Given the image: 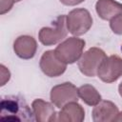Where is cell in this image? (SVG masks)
Listing matches in <instances>:
<instances>
[{
	"instance_id": "12",
	"label": "cell",
	"mask_w": 122,
	"mask_h": 122,
	"mask_svg": "<svg viewBox=\"0 0 122 122\" xmlns=\"http://www.w3.org/2000/svg\"><path fill=\"white\" fill-rule=\"evenodd\" d=\"M85 118V111L77 102H70L61 108L57 121L60 122H82Z\"/></svg>"
},
{
	"instance_id": "16",
	"label": "cell",
	"mask_w": 122,
	"mask_h": 122,
	"mask_svg": "<svg viewBox=\"0 0 122 122\" xmlns=\"http://www.w3.org/2000/svg\"><path fill=\"white\" fill-rule=\"evenodd\" d=\"M14 3V0H0V13L4 14L10 11Z\"/></svg>"
},
{
	"instance_id": "13",
	"label": "cell",
	"mask_w": 122,
	"mask_h": 122,
	"mask_svg": "<svg viewBox=\"0 0 122 122\" xmlns=\"http://www.w3.org/2000/svg\"><path fill=\"white\" fill-rule=\"evenodd\" d=\"M95 10L103 20H111L122 13V4L114 0H97Z\"/></svg>"
},
{
	"instance_id": "6",
	"label": "cell",
	"mask_w": 122,
	"mask_h": 122,
	"mask_svg": "<svg viewBox=\"0 0 122 122\" xmlns=\"http://www.w3.org/2000/svg\"><path fill=\"white\" fill-rule=\"evenodd\" d=\"M51 101L57 107L62 108L70 102H77L78 89L71 82H65L54 86L51 91Z\"/></svg>"
},
{
	"instance_id": "8",
	"label": "cell",
	"mask_w": 122,
	"mask_h": 122,
	"mask_svg": "<svg viewBox=\"0 0 122 122\" xmlns=\"http://www.w3.org/2000/svg\"><path fill=\"white\" fill-rule=\"evenodd\" d=\"M39 65L41 71L49 77H57L63 74L67 69V64L59 60L52 50L42 54Z\"/></svg>"
},
{
	"instance_id": "20",
	"label": "cell",
	"mask_w": 122,
	"mask_h": 122,
	"mask_svg": "<svg viewBox=\"0 0 122 122\" xmlns=\"http://www.w3.org/2000/svg\"><path fill=\"white\" fill-rule=\"evenodd\" d=\"M118 92H119V94H120V96L122 97V82L119 84V86H118Z\"/></svg>"
},
{
	"instance_id": "9",
	"label": "cell",
	"mask_w": 122,
	"mask_h": 122,
	"mask_svg": "<svg viewBox=\"0 0 122 122\" xmlns=\"http://www.w3.org/2000/svg\"><path fill=\"white\" fill-rule=\"evenodd\" d=\"M37 50L36 40L30 35H21L13 43V51L16 55L22 59L32 58Z\"/></svg>"
},
{
	"instance_id": "7",
	"label": "cell",
	"mask_w": 122,
	"mask_h": 122,
	"mask_svg": "<svg viewBox=\"0 0 122 122\" xmlns=\"http://www.w3.org/2000/svg\"><path fill=\"white\" fill-rule=\"evenodd\" d=\"M98 77L106 83H112L122 76V58L117 55H111L101 63Z\"/></svg>"
},
{
	"instance_id": "4",
	"label": "cell",
	"mask_w": 122,
	"mask_h": 122,
	"mask_svg": "<svg viewBox=\"0 0 122 122\" xmlns=\"http://www.w3.org/2000/svg\"><path fill=\"white\" fill-rule=\"evenodd\" d=\"M68 28L66 23V15H59L51 27H44L39 30L38 38L45 46H51L67 36Z\"/></svg>"
},
{
	"instance_id": "14",
	"label": "cell",
	"mask_w": 122,
	"mask_h": 122,
	"mask_svg": "<svg viewBox=\"0 0 122 122\" xmlns=\"http://www.w3.org/2000/svg\"><path fill=\"white\" fill-rule=\"evenodd\" d=\"M78 95L89 106H95L101 100V95L98 91L90 84H84L78 88Z\"/></svg>"
},
{
	"instance_id": "15",
	"label": "cell",
	"mask_w": 122,
	"mask_h": 122,
	"mask_svg": "<svg viewBox=\"0 0 122 122\" xmlns=\"http://www.w3.org/2000/svg\"><path fill=\"white\" fill-rule=\"evenodd\" d=\"M110 27L115 34H122V13L111 19Z\"/></svg>"
},
{
	"instance_id": "10",
	"label": "cell",
	"mask_w": 122,
	"mask_h": 122,
	"mask_svg": "<svg viewBox=\"0 0 122 122\" xmlns=\"http://www.w3.org/2000/svg\"><path fill=\"white\" fill-rule=\"evenodd\" d=\"M118 108L114 103L108 100H101L92 110V119L94 122H111L118 114Z\"/></svg>"
},
{
	"instance_id": "11",
	"label": "cell",
	"mask_w": 122,
	"mask_h": 122,
	"mask_svg": "<svg viewBox=\"0 0 122 122\" xmlns=\"http://www.w3.org/2000/svg\"><path fill=\"white\" fill-rule=\"evenodd\" d=\"M31 108L36 121L38 122L57 121V118L55 117L56 112L51 103L38 98L33 100L31 104Z\"/></svg>"
},
{
	"instance_id": "19",
	"label": "cell",
	"mask_w": 122,
	"mask_h": 122,
	"mask_svg": "<svg viewBox=\"0 0 122 122\" xmlns=\"http://www.w3.org/2000/svg\"><path fill=\"white\" fill-rule=\"evenodd\" d=\"M114 121H115V122L122 121V112H118V114H117L116 117L114 118Z\"/></svg>"
},
{
	"instance_id": "3",
	"label": "cell",
	"mask_w": 122,
	"mask_h": 122,
	"mask_svg": "<svg viewBox=\"0 0 122 122\" xmlns=\"http://www.w3.org/2000/svg\"><path fill=\"white\" fill-rule=\"evenodd\" d=\"M66 23L68 30L71 34L79 36L91 29L92 26V18L86 9H74L66 16Z\"/></svg>"
},
{
	"instance_id": "5",
	"label": "cell",
	"mask_w": 122,
	"mask_h": 122,
	"mask_svg": "<svg viewBox=\"0 0 122 122\" xmlns=\"http://www.w3.org/2000/svg\"><path fill=\"white\" fill-rule=\"evenodd\" d=\"M106 57L107 55L103 50L96 47L91 48L78 60V68L84 75L89 77L95 76L101 63Z\"/></svg>"
},
{
	"instance_id": "1",
	"label": "cell",
	"mask_w": 122,
	"mask_h": 122,
	"mask_svg": "<svg viewBox=\"0 0 122 122\" xmlns=\"http://www.w3.org/2000/svg\"><path fill=\"white\" fill-rule=\"evenodd\" d=\"M0 117L2 120L34 121L33 112L25 99L18 95L3 97L0 103Z\"/></svg>"
},
{
	"instance_id": "2",
	"label": "cell",
	"mask_w": 122,
	"mask_h": 122,
	"mask_svg": "<svg viewBox=\"0 0 122 122\" xmlns=\"http://www.w3.org/2000/svg\"><path fill=\"white\" fill-rule=\"evenodd\" d=\"M85 44V41L81 38L69 37L55 48L54 52L57 58L65 64H72L82 56Z\"/></svg>"
},
{
	"instance_id": "18",
	"label": "cell",
	"mask_w": 122,
	"mask_h": 122,
	"mask_svg": "<svg viewBox=\"0 0 122 122\" xmlns=\"http://www.w3.org/2000/svg\"><path fill=\"white\" fill-rule=\"evenodd\" d=\"M59 1L66 6H76L81 4L84 0H59Z\"/></svg>"
},
{
	"instance_id": "22",
	"label": "cell",
	"mask_w": 122,
	"mask_h": 122,
	"mask_svg": "<svg viewBox=\"0 0 122 122\" xmlns=\"http://www.w3.org/2000/svg\"><path fill=\"white\" fill-rule=\"evenodd\" d=\"M121 51H122V46H121Z\"/></svg>"
},
{
	"instance_id": "21",
	"label": "cell",
	"mask_w": 122,
	"mask_h": 122,
	"mask_svg": "<svg viewBox=\"0 0 122 122\" xmlns=\"http://www.w3.org/2000/svg\"><path fill=\"white\" fill-rule=\"evenodd\" d=\"M19 1H21V0H14V2H19Z\"/></svg>"
},
{
	"instance_id": "17",
	"label": "cell",
	"mask_w": 122,
	"mask_h": 122,
	"mask_svg": "<svg viewBox=\"0 0 122 122\" xmlns=\"http://www.w3.org/2000/svg\"><path fill=\"white\" fill-rule=\"evenodd\" d=\"M10 73L9 70L4 65H1V86H4L6 82L10 80Z\"/></svg>"
}]
</instances>
